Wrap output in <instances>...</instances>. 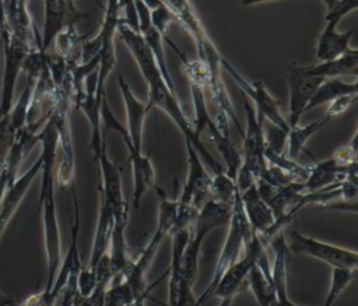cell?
I'll return each mask as SVG.
<instances>
[{
  "mask_svg": "<svg viewBox=\"0 0 358 306\" xmlns=\"http://www.w3.org/2000/svg\"><path fill=\"white\" fill-rule=\"evenodd\" d=\"M150 17H151V22L152 25L159 31L161 35L165 36L168 25L175 20L173 13L169 10V7L162 1L159 6H157L155 8L150 10Z\"/></svg>",
  "mask_w": 358,
  "mask_h": 306,
  "instance_id": "32",
  "label": "cell"
},
{
  "mask_svg": "<svg viewBox=\"0 0 358 306\" xmlns=\"http://www.w3.org/2000/svg\"><path fill=\"white\" fill-rule=\"evenodd\" d=\"M112 228H113V211L101 200L95 233H94V242L91 249V257H90V263L87 264L88 268L95 271L96 263L99 261L102 254L108 252Z\"/></svg>",
  "mask_w": 358,
  "mask_h": 306,
  "instance_id": "24",
  "label": "cell"
},
{
  "mask_svg": "<svg viewBox=\"0 0 358 306\" xmlns=\"http://www.w3.org/2000/svg\"><path fill=\"white\" fill-rule=\"evenodd\" d=\"M354 92H358L357 81L345 82V81L340 80L338 77L324 78L319 84V87L316 88L310 101L308 102V105L305 108V112H308L313 108H317L320 105L329 103L330 101H333L337 96H341V95H345V94H354Z\"/></svg>",
  "mask_w": 358,
  "mask_h": 306,
  "instance_id": "25",
  "label": "cell"
},
{
  "mask_svg": "<svg viewBox=\"0 0 358 306\" xmlns=\"http://www.w3.org/2000/svg\"><path fill=\"white\" fill-rule=\"evenodd\" d=\"M13 137H14V134L11 133V130L8 127V117L6 115V116L0 117V154L1 155L6 152V150L11 144Z\"/></svg>",
  "mask_w": 358,
  "mask_h": 306,
  "instance_id": "35",
  "label": "cell"
},
{
  "mask_svg": "<svg viewBox=\"0 0 358 306\" xmlns=\"http://www.w3.org/2000/svg\"><path fill=\"white\" fill-rule=\"evenodd\" d=\"M73 222H71V242L69 246L67 253L64 254L63 260H60L53 285L49 293L45 296L43 303L52 305L57 299V296L63 292V303H77L78 293H77V277L83 267L80 252H78V229H80V212H78V200L76 194V189L73 186Z\"/></svg>",
  "mask_w": 358,
  "mask_h": 306,
  "instance_id": "5",
  "label": "cell"
},
{
  "mask_svg": "<svg viewBox=\"0 0 358 306\" xmlns=\"http://www.w3.org/2000/svg\"><path fill=\"white\" fill-rule=\"evenodd\" d=\"M172 236V256H171V265H169V285H168V295L169 303L178 305L179 298V288L182 281V258L186 249V245L190 239V226L175 228L169 232Z\"/></svg>",
  "mask_w": 358,
  "mask_h": 306,
  "instance_id": "22",
  "label": "cell"
},
{
  "mask_svg": "<svg viewBox=\"0 0 358 306\" xmlns=\"http://www.w3.org/2000/svg\"><path fill=\"white\" fill-rule=\"evenodd\" d=\"M324 78L308 75L301 71L298 64H292L287 71V84L289 92V105H288V117L287 122L291 126L299 123L301 116L305 113V108L315 94L316 88Z\"/></svg>",
  "mask_w": 358,
  "mask_h": 306,
  "instance_id": "12",
  "label": "cell"
},
{
  "mask_svg": "<svg viewBox=\"0 0 358 306\" xmlns=\"http://www.w3.org/2000/svg\"><path fill=\"white\" fill-rule=\"evenodd\" d=\"M263 133H264V144L266 148L281 154L287 145V134L288 130L281 129L270 122H267V126L263 124Z\"/></svg>",
  "mask_w": 358,
  "mask_h": 306,
  "instance_id": "30",
  "label": "cell"
},
{
  "mask_svg": "<svg viewBox=\"0 0 358 306\" xmlns=\"http://www.w3.org/2000/svg\"><path fill=\"white\" fill-rule=\"evenodd\" d=\"M222 68L229 74V77L235 81V84L239 87L242 94L253 103L257 115L264 120L288 130L289 124L287 119L282 116L280 110V101L275 99L268 89L266 88L264 82L262 80L248 81L227 59H222Z\"/></svg>",
  "mask_w": 358,
  "mask_h": 306,
  "instance_id": "8",
  "label": "cell"
},
{
  "mask_svg": "<svg viewBox=\"0 0 358 306\" xmlns=\"http://www.w3.org/2000/svg\"><path fill=\"white\" fill-rule=\"evenodd\" d=\"M250 236H252V231H250L249 222L246 219V215H245V211L242 207V201L239 197V191H238V194L234 200V204H232V212H231V218L228 222V233L225 238V243L220 252L213 278H211L207 289L204 291V293L200 296V299L196 300V305L204 303L211 298V292H213L215 284L218 282L220 277L224 274V271L232 263H235L241 257V253L243 252V247L248 245Z\"/></svg>",
  "mask_w": 358,
  "mask_h": 306,
  "instance_id": "4",
  "label": "cell"
},
{
  "mask_svg": "<svg viewBox=\"0 0 358 306\" xmlns=\"http://www.w3.org/2000/svg\"><path fill=\"white\" fill-rule=\"evenodd\" d=\"M327 122H329V119L324 116L319 120L310 122L303 126H301L299 123L295 126H291L288 129V134H287V154L285 155L292 159H296L299 156V154L303 151L308 140L315 133H317Z\"/></svg>",
  "mask_w": 358,
  "mask_h": 306,
  "instance_id": "27",
  "label": "cell"
},
{
  "mask_svg": "<svg viewBox=\"0 0 358 306\" xmlns=\"http://www.w3.org/2000/svg\"><path fill=\"white\" fill-rule=\"evenodd\" d=\"M190 92L194 108V133L200 137L203 131H207L225 163V173L235 180V176L242 165V154L236 150L235 144L231 140L228 127L229 119L224 113L218 112L217 120H213L206 103L204 89L201 87L190 84Z\"/></svg>",
  "mask_w": 358,
  "mask_h": 306,
  "instance_id": "3",
  "label": "cell"
},
{
  "mask_svg": "<svg viewBox=\"0 0 358 306\" xmlns=\"http://www.w3.org/2000/svg\"><path fill=\"white\" fill-rule=\"evenodd\" d=\"M238 194V187L235 180L225 173V170L213 173L211 176V186H210V196L222 203L232 204Z\"/></svg>",
  "mask_w": 358,
  "mask_h": 306,
  "instance_id": "28",
  "label": "cell"
},
{
  "mask_svg": "<svg viewBox=\"0 0 358 306\" xmlns=\"http://www.w3.org/2000/svg\"><path fill=\"white\" fill-rule=\"evenodd\" d=\"M98 169L102 176V187H101V200L112 208L115 212L126 200H123V191H122V180H120V172L116 166V163L108 156L106 151V141L103 140L99 158L96 159Z\"/></svg>",
  "mask_w": 358,
  "mask_h": 306,
  "instance_id": "18",
  "label": "cell"
},
{
  "mask_svg": "<svg viewBox=\"0 0 358 306\" xmlns=\"http://www.w3.org/2000/svg\"><path fill=\"white\" fill-rule=\"evenodd\" d=\"M358 98V92H354V94H345V95H341V96H337L334 98L333 101L329 102V108L326 110V117L329 120H331L333 117L336 116H340L341 113H344L348 108H351L355 101Z\"/></svg>",
  "mask_w": 358,
  "mask_h": 306,
  "instance_id": "33",
  "label": "cell"
},
{
  "mask_svg": "<svg viewBox=\"0 0 358 306\" xmlns=\"http://www.w3.org/2000/svg\"><path fill=\"white\" fill-rule=\"evenodd\" d=\"M267 1H274V0H241V4L243 7L253 6V4H260V3H267Z\"/></svg>",
  "mask_w": 358,
  "mask_h": 306,
  "instance_id": "37",
  "label": "cell"
},
{
  "mask_svg": "<svg viewBox=\"0 0 358 306\" xmlns=\"http://www.w3.org/2000/svg\"><path fill=\"white\" fill-rule=\"evenodd\" d=\"M358 0H333L327 6V13L324 15V20H330L334 22H340L347 14L357 10Z\"/></svg>",
  "mask_w": 358,
  "mask_h": 306,
  "instance_id": "31",
  "label": "cell"
},
{
  "mask_svg": "<svg viewBox=\"0 0 358 306\" xmlns=\"http://www.w3.org/2000/svg\"><path fill=\"white\" fill-rule=\"evenodd\" d=\"M131 172H133V205L138 208L141 197L147 190L155 187V169L151 162L150 154H143L129 156Z\"/></svg>",
  "mask_w": 358,
  "mask_h": 306,
  "instance_id": "23",
  "label": "cell"
},
{
  "mask_svg": "<svg viewBox=\"0 0 358 306\" xmlns=\"http://www.w3.org/2000/svg\"><path fill=\"white\" fill-rule=\"evenodd\" d=\"M263 243L267 245L262 236L252 233L248 245L245 246L246 250L243 256L239 257L224 271V274L215 284L211 296L218 298L221 303H228L241 291V288L245 285L250 267L255 264L256 252Z\"/></svg>",
  "mask_w": 358,
  "mask_h": 306,
  "instance_id": "9",
  "label": "cell"
},
{
  "mask_svg": "<svg viewBox=\"0 0 358 306\" xmlns=\"http://www.w3.org/2000/svg\"><path fill=\"white\" fill-rule=\"evenodd\" d=\"M285 240L288 252H292L294 254L317 258L320 261H324L330 267H347L352 270H357L358 267L357 252L306 236L301 233L296 228L289 229L288 239Z\"/></svg>",
  "mask_w": 358,
  "mask_h": 306,
  "instance_id": "7",
  "label": "cell"
},
{
  "mask_svg": "<svg viewBox=\"0 0 358 306\" xmlns=\"http://www.w3.org/2000/svg\"><path fill=\"white\" fill-rule=\"evenodd\" d=\"M117 84L122 92L124 106H126V119H127V133L130 137V147L127 148L129 156L137 155L141 152L143 144V130H144V120L145 115L148 113L147 103L141 102L131 91L130 85L123 80L122 74H117Z\"/></svg>",
  "mask_w": 358,
  "mask_h": 306,
  "instance_id": "14",
  "label": "cell"
},
{
  "mask_svg": "<svg viewBox=\"0 0 358 306\" xmlns=\"http://www.w3.org/2000/svg\"><path fill=\"white\" fill-rule=\"evenodd\" d=\"M0 34L3 41L4 52V73L1 80V99H0V117L6 116L14 102L15 82L20 71L22 70V63L32 45L29 39L14 34L10 28L0 22Z\"/></svg>",
  "mask_w": 358,
  "mask_h": 306,
  "instance_id": "6",
  "label": "cell"
},
{
  "mask_svg": "<svg viewBox=\"0 0 358 306\" xmlns=\"http://www.w3.org/2000/svg\"><path fill=\"white\" fill-rule=\"evenodd\" d=\"M337 25L338 24L334 21H330V20L326 21L324 28L322 29L316 43L317 61L338 57L352 49L350 46V41L354 35V29H350L347 32H340L337 29Z\"/></svg>",
  "mask_w": 358,
  "mask_h": 306,
  "instance_id": "21",
  "label": "cell"
},
{
  "mask_svg": "<svg viewBox=\"0 0 358 306\" xmlns=\"http://www.w3.org/2000/svg\"><path fill=\"white\" fill-rule=\"evenodd\" d=\"M38 141L42 145L41 158V191H39V210L42 211V225H43V240L46 252V284L45 289L39 295H34L24 303H43L45 296L49 293L60 260H62V240L60 229L56 212L55 200V166H56V152H57V133L48 117L41 130L36 134Z\"/></svg>",
  "mask_w": 358,
  "mask_h": 306,
  "instance_id": "1",
  "label": "cell"
},
{
  "mask_svg": "<svg viewBox=\"0 0 358 306\" xmlns=\"http://www.w3.org/2000/svg\"><path fill=\"white\" fill-rule=\"evenodd\" d=\"M301 71L308 75H315L320 78H331L340 75H354L358 74V50L352 48L347 53L330 59L322 60L313 64H298Z\"/></svg>",
  "mask_w": 358,
  "mask_h": 306,
  "instance_id": "20",
  "label": "cell"
},
{
  "mask_svg": "<svg viewBox=\"0 0 358 306\" xmlns=\"http://www.w3.org/2000/svg\"><path fill=\"white\" fill-rule=\"evenodd\" d=\"M239 197L252 233L262 236L267 243L268 239L273 236L275 217L271 208L260 197L256 183L249 186L243 191H239Z\"/></svg>",
  "mask_w": 358,
  "mask_h": 306,
  "instance_id": "13",
  "label": "cell"
},
{
  "mask_svg": "<svg viewBox=\"0 0 358 306\" xmlns=\"http://www.w3.org/2000/svg\"><path fill=\"white\" fill-rule=\"evenodd\" d=\"M185 145L187 155V175L182 193L178 198V204L182 207H192L199 211L210 196L211 175L207 172L206 163L196 148L189 141H185Z\"/></svg>",
  "mask_w": 358,
  "mask_h": 306,
  "instance_id": "10",
  "label": "cell"
},
{
  "mask_svg": "<svg viewBox=\"0 0 358 306\" xmlns=\"http://www.w3.org/2000/svg\"><path fill=\"white\" fill-rule=\"evenodd\" d=\"M243 96V110L246 115V131H242L243 138V154L242 163L248 166L252 173L259 179L262 170L266 166L264 158V133H263V119L257 115L253 103Z\"/></svg>",
  "mask_w": 358,
  "mask_h": 306,
  "instance_id": "11",
  "label": "cell"
},
{
  "mask_svg": "<svg viewBox=\"0 0 358 306\" xmlns=\"http://www.w3.org/2000/svg\"><path fill=\"white\" fill-rule=\"evenodd\" d=\"M127 221H129V205H127V201H124L113 212V228H112L110 240L108 246V256H109L113 278L122 277L123 271L131 261L127 252V243H126Z\"/></svg>",
  "mask_w": 358,
  "mask_h": 306,
  "instance_id": "15",
  "label": "cell"
},
{
  "mask_svg": "<svg viewBox=\"0 0 358 306\" xmlns=\"http://www.w3.org/2000/svg\"><path fill=\"white\" fill-rule=\"evenodd\" d=\"M267 245L273 249L274 252V261L271 270V279L275 288V295H277V302L278 305H291V299L288 298L287 293V254H288V246L285 240V235L282 229L275 232L267 242Z\"/></svg>",
  "mask_w": 358,
  "mask_h": 306,
  "instance_id": "19",
  "label": "cell"
},
{
  "mask_svg": "<svg viewBox=\"0 0 358 306\" xmlns=\"http://www.w3.org/2000/svg\"><path fill=\"white\" fill-rule=\"evenodd\" d=\"M45 17L43 32L41 35L42 50H48L57 32L67 24L76 22L80 13L76 10L73 0H43Z\"/></svg>",
  "mask_w": 358,
  "mask_h": 306,
  "instance_id": "16",
  "label": "cell"
},
{
  "mask_svg": "<svg viewBox=\"0 0 358 306\" xmlns=\"http://www.w3.org/2000/svg\"><path fill=\"white\" fill-rule=\"evenodd\" d=\"M333 158L341 166L357 163V133L354 134V137L351 138L350 143H347L345 145L337 148V151L334 152Z\"/></svg>",
  "mask_w": 358,
  "mask_h": 306,
  "instance_id": "34",
  "label": "cell"
},
{
  "mask_svg": "<svg viewBox=\"0 0 358 306\" xmlns=\"http://www.w3.org/2000/svg\"><path fill=\"white\" fill-rule=\"evenodd\" d=\"M137 66H138L141 75L145 80L147 87H148V101H147L148 109L157 108V109L162 110L164 113H166L172 119V122L178 126V129L182 131L185 141H189L196 148L200 158L213 170V173L224 170V165L221 162L215 161V158L210 154V151L207 150V147L204 145L201 138L194 133L193 124L186 117V115L176 98V91L172 89L164 80V77L157 66L155 59L145 57V59L137 61Z\"/></svg>",
  "mask_w": 358,
  "mask_h": 306,
  "instance_id": "2",
  "label": "cell"
},
{
  "mask_svg": "<svg viewBox=\"0 0 358 306\" xmlns=\"http://www.w3.org/2000/svg\"><path fill=\"white\" fill-rule=\"evenodd\" d=\"M11 303H14V299L10 295L3 293L0 291V305H11Z\"/></svg>",
  "mask_w": 358,
  "mask_h": 306,
  "instance_id": "36",
  "label": "cell"
},
{
  "mask_svg": "<svg viewBox=\"0 0 358 306\" xmlns=\"http://www.w3.org/2000/svg\"><path fill=\"white\" fill-rule=\"evenodd\" d=\"M41 166H42V158L38 156V159L34 162V165L27 172H24L20 177H17L14 180V183L11 184V187L7 190L3 200L0 201V238L4 232V229L7 228L13 214L17 211L21 201L24 200L25 193L29 189L31 183L41 172Z\"/></svg>",
  "mask_w": 358,
  "mask_h": 306,
  "instance_id": "17",
  "label": "cell"
},
{
  "mask_svg": "<svg viewBox=\"0 0 358 306\" xmlns=\"http://www.w3.org/2000/svg\"><path fill=\"white\" fill-rule=\"evenodd\" d=\"M246 282L259 305H262V306L278 305L273 279L259 265L253 264L250 267Z\"/></svg>",
  "mask_w": 358,
  "mask_h": 306,
  "instance_id": "26",
  "label": "cell"
},
{
  "mask_svg": "<svg viewBox=\"0 0 358 306\" xmlns=\"http://www.w3.org/2000/svg\"><path fill=\"white\" fill-rule=\"evenodd\" d=\"M355 275V270L347 267H331V278L330 288L327 296L324 299V306H331L336 299L341 295V292L350 285Z\"/></svg>",
  "mask_w": 358,
  "mask_h": 306,
  "instance_id": "29",
  "label": "cell"
}]
</instances>
